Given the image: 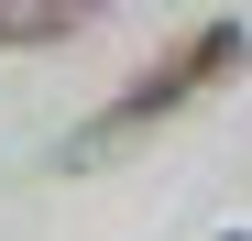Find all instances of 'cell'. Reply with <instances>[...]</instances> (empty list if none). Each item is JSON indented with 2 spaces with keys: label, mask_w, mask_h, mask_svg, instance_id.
Instances as JSON below:
<instances>
[{
  "label": "cell",
  "mask_w": 252,
  "mask_h": 241,
  "mask_svg": "<svg viewBox=\"0 0 252 241\" xmlns=\"http://www.w3.org/2000/svg\"><path fill=\"white\" fill-rule=\"evenodd\" d=\"M241 55H252V33H241V22H197V33H187L164 66H143L132 88L99 110V132H77V143H66V165H77V153H99V143H121V132H143V120H164V110H187L197 88H220Z\"/></svg>",
  "instance_id": "obj_1"
},
{
  "label": "cell",
  "mask_w": 252,
  "mask_h": 241,
  "mask_svg": "<svg viewBox=\"0 0 252 241\" xmlns=\"http://www.w3.org/2000/svg\"><path fill=\"white\" fill-rule=\"evenodd\" d=\"M220 241H252V230H220Z\"/></svg>",
  "instance_id": "obj_3"
},
{
  "label": "cell",
  "mask_w": 252,
  "mask_h": 241,
  "mask_svg": "<svg viewBox=\"0 0 252 241\" xmlns=\"http://www.w3.org/2000/svg\"><path fill=\"white\" fill-rule=\"evenodd\" d=\"M88 22H99V0H0V44H66Z\"/></svg>",
  "instance_id": "obj_2"
}]
</instances>
